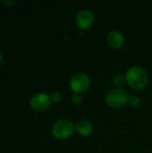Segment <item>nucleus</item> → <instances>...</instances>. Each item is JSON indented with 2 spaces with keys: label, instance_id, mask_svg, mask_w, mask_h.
<instances>
[{
  "label": "nucleus",
  "instance_id": "0eeeda50",
  "mask_svg": "<svg viewBox=\"0 0 152 153\" xmlns=\"http://www.w3.org/2000/svg\"><path fill=\"white\" fill-rule=\"evenodd\" d=\"M125 36L122 32L113 30L108 34V43L113 48L118 49L125 45Z\"/></svg>",
  "mask_w": 152,
  "mask_h": 153
},
{
  "label": "nucleus",
  "instance_id": "9b49d317",
  "mask_svg": "<svg viewBox=\"0 0 152 153\" xmlns=\"http://www.w3.org/2000/svg\"><path fill=\"white\" fill-rule=\"evenodd\" d=\"M72 101L74 105H80L82 102V95L81 93H74L72 97Z\"/></svg>",
  "mask_w": 152,
  "mask_h": 153
},
{
  "label": "nucleus",
  "instance_id": "20e7f679",
  "mask_svg": "<svg viewBox=\"0 0 152 153\" xmlns=\"http://www.w3.org/2000/svg\"><path fill=\"white\" fill-rule=\"evenodd\" d=\"M90 78L87 74L77 73L70 80V88L75 93H83L90 86Z\"/></svg>",
  "mask_w": 152,
  "mask_h": 153
},
{
  "label": "nucleus",
  "instance_id": "f257e3e1",
  "mask_svg": "<svg viewBox=\"0 0 152 153\" xmlns=\"http://www.w3.org/2000/svg\"><path fill=\"white\" fill-rule=\"evenodd\" d=\"M126 82L135 90H142L148 84V74L146 71L141 66H132L126 72L125 75Z\"/></svg>",
  "mask_w": 152,
  "mask_h": 153
},
{
  "label": "nucleus",
  "instance_id": "7ed1b4c3",
  "mask_svg": "<svg viewBox=\"0 0 152 153\" xmlns=\"http://www.w3.org/2000/svg\"><path fill=\"white\" fill-rule=\"evenodd\" d=\"M74 132V126L69 119L63 118L56 121L52 127V134L55 138L64 140L71 137Z\"/></svg>",
  "mask_w": 152,
  "mask_h": 153
},
{
  "label": "nucleus",
  "instance_id": "f8f14e48",
  "mask_svg": "<svg viewBox=\"0 0 152 153\" xmlns=\"http://www.w3.org/2000/svg\"><path fill=\"white\" fill-rule=\"evenodd\" d=\"M49 97H50L51 101H52V102H55V103L59 102V101L61 100V99H62L61 94H60L59 92H57V91H54V92H52V93H51V95H50Z\"/></svg>",
  "mask_w": 152,
  "mask_h": 153
},
{
  "label": "nucleus",
  "instance_id": "1a4fd4ad",
  "mask_svg": "<svg viewBox=\"0 0 152 153\" xmlns=\"http://www.w3.org/2000/svg\"><path fill=\"white\" fill-rule=\"evenodd\" d=\"M113 82L116 85V88H123V86H125V84L126 83V79L125 76L118 74L113 78Z\"/></svg>",
  "mask_w": 152,
  "mask_h": 153
},
{
  "label": "nucleus",
  "instance_id": "423d86ee",
  "mask_svg": "<svg viewBox=\"0 0 152 153\" xmlns=\"http://www.w3.org/2000/svg\"><path fill=\"white\" fill-rule=\"evenodd\" d=\"M95 21L94 13L87 9L80 11L75 16V24L81 30H87L90 28Z\"/></svg>",
  "mask_w": 152,
  "mask_h": 153
},
{
  "label": "nucleus",
  "instance_id": "39448f33",
  "mask_svg": "<svg viewBox=\"0 0 152 153\" xmlns=\"http://www.w3.org/2000/svg\"><path fill=\"white\" fill-rule=\"evenodd\" d=\"M50 104H51L50 97L43 92L33 95L30 100V108L38 112H42L47 110L49 108Z\"/></svg>",
  "mask_w": 152,
  "mask_h": 153
},
{
  "label": "nucleus",
  "instance_id": "9d476101",
  "mask_svg": "<svg viewBox=\"0 0 152 153\" xmlns=\"http://www.w3.org/2000/svg\"><path fill=\"white\" fill-rule=\"evenodd\" d=\"M142 103V100L137 95H130L128 100V104H130L132 107H139Z\"/></svg>",
  "mask_w": 152,
  "mask_h": 153
},
{
  "label": "nucleus",
  "instance_id": "6e6552de",
  "mask_svg": "<svg viewBox=\"0 0 152 153\" xmlns=\"http://www.w3.org/2000/svg\"><path fill=\"white\" fill-rule=\"evenodd\" d=\"M75 129L77 133L82 136H89L93 132V126L90 122L87 120H81L77 122L75 126Z\"/></svg>",
  "mask_w": 152,
  "mask_h": 153
},
{
  "label": "nucleus",
  "instance_id": "f03ea898",
  "mask_svg": "<svg viewBox=\"0 0 152 153\" xmlns=\"http://www.w3.org/2000/svg\"><path fill=\"white\" fill-rule=\"evenodd\" d=\"M128 92L123 88H113L106 94V102L114 108H120L128 103Z\"/></svg>",
  "mask_w": 152,
  "mask_h": 153
},
{
  "label": "nucleus",
  "instance_id": "ddd939ff",
  "mask_svg": "<svg viewBox=\"0 0 152 153\" xmlns=\"http://www.w3.org/2000/svg\"><path fill=\"white\" fill-rule=\"evenodd\" d=\"M1 3H2L3 4H4L5 6L9 7V6H12V5L14 4H15V1H14V0H10V1L3 0V1H1Z\"/></svg>",
  "mask_w": 152,
  "mask_h": 153
},
{
  "label": "nucleus",
  "instance_id": "4468645a",
  "mask_svg": "<svg viewBox=\"0 0 152 153\" xmlns=\"http://www.w3.org/2000/svg\"><path fill=\"white\" fill-rule=\"evenodd\" d=\"M2 62H3V55H2V53L0 51V65H2Z\"/></svg>",
  "mask_w": 152,
  "mask_h": 153
}]
</instances>
